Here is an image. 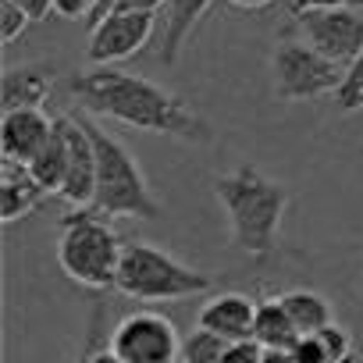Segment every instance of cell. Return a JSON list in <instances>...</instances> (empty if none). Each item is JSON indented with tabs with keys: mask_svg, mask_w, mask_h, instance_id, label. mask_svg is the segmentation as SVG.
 I'll list each match as a JSON object with an SVG mask.
<instances>
[{
	"mask_svg": "<svg viewBox=\"0 0 363 363\" xmlns=\"http://www.w3.org/2000/svg\"><path fill=\"white\" fill-rule=\"evenodd\" d=\"M96 8V0H54V11L61 18H89V11Z\"/></svg>",
	"mask_w": 363,
	"mask_h": 363,
	"instance_id": "484cf974",
	"label": "cell"
},
{
	"mask_svg": "<svg viewBox=\"0 0 363 363\" xmlns=\"http://www.w3.org/2000/svg\"><path fill=\"white\" fill-rule=\"evenodd\" d=\"M278 299H281V306L292 317V324H296L299 335H317L328 324H335L328 296H320L313 289H292V292H281Z\"/></svg>",
	"mask_w": 363,
	"mask_h": 363,
	"instance_id": "e0dca14e",
	"label": "cell"
},
{
	"mask_svg": "<svg viewBox=\"0 0 363 363\" xmlns=\"http://www.w3.org/2000/svg\"><path fill=\"white\" fill-rule=\"evenodd\" d=\"M342 79H345V68L335 65L331 57H324L320 50H313L306 40H278L271 50L274 96L285 104L317 100L324 93L335 96Z\"/></svg>",
	"mask_w": 363,
	"mask_h": 363,
	"instance_id": "8992f818",
	"label": "cell"
},
{
	"mask_svg": "<svg viewBox=\"0 0 363 363\" xmlns=\"http://www.w3.org/2000/svg\"><path fill=\"white\" fill-rule=\"evenodd\" d=\"M317 338H320V345H324V352H328V363H345V359L352 356V335H349L345 328L328 324L324 331H317Z\"/></svg>",
	"mask_w": 363,
	"mask_h": 363,
	"instance_id": "7402d4cb",
	"label": "cell"
},
{
	"mask_svg": "<svg viewBox=\"0 0 363 363\" xmlns=\"http://www.w3.org/2000/svg\"><path fill=\"white\" fill-rule=\"evenodd\" d=\"M218 285V274L196 271L182 264L178 257L164 253L153 242L128 239L121 253V271H118V292L139 303H178L203 296Z\"/></svg>",
	"mask_w": 363,
	"mask_h": 363,
	"instance_id": "5b68a950",
	"label": "cell"
},
{
	"mask_svg": "<svg viewBox=\"0 0 363 363\" xmlns=\"http://www.w3.org/2000/svg\"><path fill=\"white\" fill-rule=\"evenodd\" d=\"M65 86H68V96L86 114H104L128 128L171 135L182 143H193V146L214 143V125L189 100H182L178 93H171L150 79H139L132 72L89 68V72L68 75Z\"/></svg>",
	"mask_w": 363,
	"mask_h": 363,
	"instance_id": "6da1fadb",
	"label": "cell"
},
{
	"mask_svg": "<svg viewBox=\"0 0 363 363\" xmlns=\"http://www.w3.org/2000/svg\"><path fill=\"white\" fill-rule=\"evenodd\" d=\"M292 22L313 50H320L324 57H331L342 68H349L363 54V11L359 8L303 11Z\"/></svg>",
	"mask_w": 363,
	"mask_h": 363,
	"instance_id": "ba28073f",
	"label": "cell"
},
{
	"mask_svg": "<svg viewBox=\"0 0 363 363\" xmlns=\"http://www.w3.org/2000/svg\"><path fill=\"white\" fill-rule=\"evenodd\" d=\"M26 167L33 171V178L40 182L47 193H57V196H61L65 178H68V128H65V114L57 118L50 143H47V146L40 150V157H36L33 164H26Z\"/></svg>",
	"mask_w": 363,
	"mask_h": 363,
	"instance_id": "2e32d148",
	"label": "cell"
},
{
	"mask_svg": "<svg viewBox=\"0 0 363 363\" xmlns=\"http://www.w3.org/2000/svg\"><path fill=\"white\" fill-rule=\"evenodd\" d=\"M253 338L264 345V349H292L303 335L296 331L292 317L285 313L281 299H260L257 306V324H253Z\"/></svg>",
	"mask_w": 363,
	"mask_h": 363,
	"instance_id": "ac0fdd59",
	"label": "cell"
},
{
	"mask_svg": "<svg viewBox=\"0 0 363 363\" xmlns=\"http://www.w3.org/2000/svg\"><path fill=\"white\" fill-rule=\"evenodd\" d=\"M47 196L50 193L33 178V171L26 164L4 160V167H0V221L15 225V221L36 214Z\"/></svg>",
	"mask_w": 363,
	"mask_h": 363,
	"instance_id": "4fadbf2b",
	"label": "cell"
},
{
	"mask_svg": "<svg viewBox=\"0 0 363 363\" xmlns=\"http://www.w3.org/2000/svg\"><path fill=\"white\" fill-rule=\"evenodd\" d=\"M214 0H167L164 8V40H160V65H178V54L186 47V40L193 36V29L200 26V18L207 15V8Z\"/></svg>",
	"mask_w": 363,
	"mask_h": 363,
	"instance_id": "9a60e30c",
	"label": "cell"
},
{
	"mask_svg": "<svg viewBox=\"0 0 363 363\" xmlns=\"http://www.w3.org/2000/svg\"><path fill=\"white\" fill-rule=\"evenodd\" d=\"M121 253H125V242L107 225V218L96 214L93 207H75L61 218L57 264L75 285L93 289V292L118 289Z\"/></svg>",
	"mask_w": 363,
	"mask_h": 363,
	"instance_id": "277c9868",
	"label": "cell"
},
{
	"mask_svg": "<svg viewBox=\"0 0 363 363\" xmlns=\"http://www.w3.org/2000/svg\"><path fill=\"white\" fill-rule=\"evenodd\" d=\"M335 107H338L342 114H352V111L363 107V54L345 68V79H342V86L335 89Z\"/></svg>",
	"mask_w": 363,
	"mask_h": 363,
	"instance_id": "ffe728a7",
	"label": "cell"
},
{
	"mask_svg": "<svg viewBox=\"0 0 363 363\" xmlns=\"http://www.w3.org/2000/svg\"><path fill=\"white\" fill-rule=\"evenodd\" d=\"M232 8H239V11H264V8H271L274 0H228Z\"/></svg>",
	"mask_w": 363,
	"mask_h": 363,
	"instance_id": "f1b7e54d",
	"label": "cell"
},
{
	"mask_svg": "<svg viewBox=\"0 0 363 363\" xmlns=\"http://www.w3.org/2000/svg\"><path fill=\"white\" fill-rule=\"evenodd\" d=\"M292 352H296V363H328V352H324V345H320L317 335H303L292 345Z\"/></svg>",
	"mask_w": 363,
	"mask_h": 363,
	"instance_id": "d4e9b609",
	"label": "cell"
},
{
	"mask_svg": "<svg viewBox=\"0 0 363 363\" xmlns=\"http://www.w3.org/2000/svg\"><path fill=\"white\" fill-rule=\"evenodd\" d=\"M75 118H79V125L89 132V139L96 146V196H93V211L104 214L107 221H114V218L157 221L164 214V207L150 193V182H146L139 160L132 157V150L121 139H114L107 128H100L86 111H79Z\"/></svg>",
	"mask_w": 363,
	"mask_h": 363,
	"instance_id": "3957f363",
	"label": "cell"
},
{
	"mask_svg": "<svg viewBox=\"0 0 363 363\" xmlns=\"http://www.w3.org/2000/svg\"><path fill=\"white\" fill-rule=\"evenodd\" d=\"M228 338L207 331V328H196L193 335L182 338V359L186 363H221L225 352H228Z\"/></svg>",
	"mask_w": 363,
	"mask_h": 363,
	"instance_id": "d6986e66",
	"label": "cell"
},
{
	"mask_svg": "<svg viewBox=\"0 0 363 363\" xmlns=\"http://www.w3.org/2000/svg\"><path fill=\"white\" fill-rule=\"evenodd\" d=\"M328 8H359L363 11V0H285V11L292 18L303 11H328Z\"/></svg>",
	"mask_w": 363,
	"mask_h": 363,
	"instance_id": "603a6c76",
	"label": "cell"
},
{
	"mask_svg": "<svg viewBox=\"0 0 363 363\" xmlns=\"http://www.w3.org/2000/svg\"><path fill=\"white\" fill-rule=\"evenodd\" d=\"M157 15L153 11H111L96 26H89L86 57L93 68H114L118 61L135 57L153 36Z\"/></svg>",
	"mask_w": 363,
	"mask_h": 363,
	"instance_id": "9c48e42d",
	"label": "cell"
},
{
	"mask_svg": "<svg viewBox=\"0 0 363 363\" xmlns=\"http://www.w3.org/2000/svg\"><path fill=\"white\" fill-rule=\"evenodd\" d=\"M29 26H33V18L15 4V0H0V43H15Z\"/></svg>",
	"mask_w": 363,
	"mask_h": 363,
	"instance_id": "44dd1931",
	"label": "cell"
},
{
	"mask_svg": "<svg viewBox=\"0 0 363 363\" xmlns=\"http://www.w3.org/2000/svg\"><path fill=\"white\" fill-rule=\"evenodd\" d=\"M214 193L228 218L235 250H242L246 257H257V260L271 257L278 246L281 221H285L289 189L281 182L260 174L257 167L242 164V167L214 178Z\"/></svg>",
	"mask_w": 363,
	"mask_h": 363,
	"instance_id": "7a4b0ae2",
	"label": "cell"
},
{
	"mask_svg": "<svg viewBox=\"0 0 363 363\" xmlns=\"http://www.w3.org/2000/svg\"><path fill=\"white\" fill-rule=\"evenodd\" d=\"M57 118H47L43 107H26V111H4L0 118V153L15 164H33L40 150L50 143Z\"/></svg>",
	"mask_w": 363,
	"mask_h": 363,
	"instance_id": "30bf717a",
	"label": "cell"
},
{
	"mask_svg": "<svg viewBox=\"0 0 363 363\" xmlns=\"http://www.w3.org/2000/svg\"><path fill=\"white\" fill-rule=\"evenodd\" d=\"M111 349L125 363H167L182 356V338L164 313L135 310L111 328Z\"/></svg>",
	"mask_w": 363,
	"mask_h": 363,
	"instance_id": "52a82bcc",
	"label": "cell"
},
{
	"mask_svg": "<svg viewBox=\"0 0 363 363\" xmlns=\"http://www.w3.org/2000/svg\"><path fill=\"white\" fill-rule=\"evenodd\" d=\"M65 128H68V178L61 200H68L72 207H93L96 196V146L89 139V132L79 125L75 114H65Z\"/></svg>",
	"mask_w": 363,
	"mask_h": 363,
	"instance_id": "8fae6325",
	"label": "cell"
},
{
	"mask_svg": "<svg viewBox=\"0 0 363 363\" xmlns=\"http://www.w3.org/2000/svg\"><path fill=\"white\" fill-rule=\"evenodd\" d=\"M264 363H296L292 349H264Z\"/></svg>",
	"mask_w": 363,
	"mask_h": 363,
	"instance_id": "83f0119b",
	"label": "cell"
},
{
	"mask_svg": "<svg viewBox=\"0 0 363 363\" xmlns=\"http://www.w3.org/2000/svg\"><path fill=\"white\" fill-rule=\"evenodd\" d=\"M257 299L246 296V292H218L211 296L203 306H200V317H196V328H207L228 342H242V338H253V324H257Z\"/></svg>",
	"mask_w": 363,
	"mask_h": 363,
	"instance_id": "7c38bea8",
	"label": "cell"
},
{
	"mask_svg": "<svg viewBox=\"0 0 363 363\" xmlns=\"http://www.w3.org/2000/svg\"><path fill=\"white\" fill-rule=\"evenodd\" d=\"M15 4H18L33 22H43V18L54 11V0H15Z\"/></svg>",
	"mask_w": 363,
	"mask_h": 363,
	"instance_id": "4316f807",
	"label": "cell"
},
{
	"mask_svg": "<svg viewBox=\"0 0 363 363\" xmlns=\"http://www.w3.org/2000/svg\"><path fill=\"white\" fill-rule=\"evenodd\" d=\"M221 363H264V345H260L257 338H242V342H232Z\"/></svg>",
	"mask_w": 363,
	"mask_h": 363,
	"instance_id": "cb8c5ba5",
	"label": "cell"
},
{
	"mask_svg": "<svg viewBox=\"0 0 363 363\" xmlns=\"http://www.w3.org/2000/svg\"><path fill=\"white\" fill-rule=\"evenodd\" d=\"M54 93V68L43 61L33 65H15L0 79V104L4 111H26V107H43Z\"/></svg>",
	"mask_w": 363,
	"mask_h": 363,
	"instance_id": "5bb4252c",
	"label": "cell"
},
{
	"mask_svg": "<svg viewBox=\"0 0 363 363\" xmlns=\"http://www.w3.org/2000/svg\"><path fill=\"white\" fill-rule=\"evenodd\" d=\"M167 363H186V359H182V356H178V359H167Z\"/></svg>",
	"mask_w": 363,
	"mask_h": 363,
	"instance_id": "f546056e",
	"label": "cell"
}]
</instances>
